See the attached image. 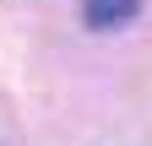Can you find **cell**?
Wrapping results in <instances>:
<instances>
[{"instance_id": "cell-1", "label": "cell", "mask_w": 152, "mask_h": 146, "mask_svg": "<svg viewBox=\"0 0 152 146\" xmlns=\"http://www.w3.org/2000/svg\"><path fill=\"white\" fill-rule=\"evenodd\" d=\"M136 11H141V0H82L87 27H98V33H109V27H125Z\"/></svg>"}]
</instances>
